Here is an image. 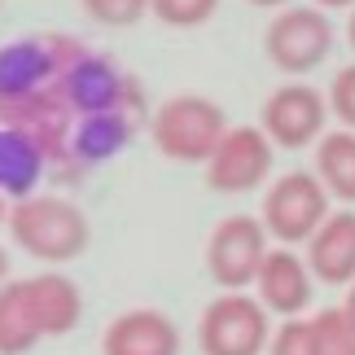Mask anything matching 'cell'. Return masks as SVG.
I'll return each instance as SVG.
<instances>
[{"label":"cell","instance_id":"obj_16","mask_svg":"<svg viewBox=\"0 0 355 355\" xmlns=\"http://www.w3.org/2000/svg\"><path fill=\"white\" fill-rule=\"evenodd\" d=\"M49 171V158L22 128L0 123V193L9 202H18L26 193H35L40 175Z\"/></svg>","mask_w":355,"mask_h":355},{"label":"cell","instance_id":"obj_5","mask_svg":"<svg viewBox=\"0 0 355 355\" xmlns=\"http://www.w3.org/2000/svg\"><path fill=\"white\" fill-rule=\"evenodd\" d=\"M272 311L245 290H224L211 298L198 320V351L202 355H268Z\"/></svg>","mask_w":355,"mask_h":355},{"label":"cell","instance_id":"obj_23","mask_svg":"<svg viewBox=\"0 0 355 355\" xmlns=\"http://www.w3.org/2000/svg\"><path fill=\"white\" fill-rule=\"evenodd\" d=\"M343 311H347V320H351V329H355V281L347 285V303H343Z\"/></svg>","mask_w":355,"mask_h":355},{"label":"cell","instance_id":"obj_4","mask_svg":"<svg viewBox=\"0 0 355 355\" xmlns=\"http://www.w3.org/2000/svg\"><path fill=\"white\" fill-rule=\"evenodd\" d=\"M263 53L281 75L303 79L334 53V22L320 5H285L263 31Z\"/></svg>","mask_w":355,"mask_h":355},{"label":"cell","instance_id":"obj_14","mask_svg":"<svg viewBox=\"0 0 355 355\" xmlns=\"http://www.w3.org/2000/svg\"><path fill=\"white\" fill-rule=\"evenodd\" d=\"M101 355H180V329L158 307H132L105 324Z\"/></svg>","mask_w":355,"mask_h":355},{"label":"cell","instance_id":"obj_18","mask_svg":"<svg viewBox=\"0 0 355 355\" xmlns=\"http://www.w3.org/2000/svg\"><path fill=\"white\" fill-rule=\"evenodd\" d=\"M311 343L316 355H355V329L343 307H324L311 316Z\"/></svg>","mask_w":355,"mask_h":355},{"label":"cell","instance_id":"obj_19","mask_svg":"<svg viewBox=\"0 0 355 355\" xmlns=\"http://www.w3.org/2000/svg\"><path fill=\"white\" fill-rule=\"evenodd\" d=\"M215 9H220V0H149V13L175 31H193V26L211 22Z\"/></svg>","mask_w":355,"mask_h":355},{"label":"cell","instance_id":"obj_1","mask_svg":"<svg viewBox=\"0 0 355 355\" xmlns=\"http://www.w3.org/2000/svg\"><path fill=\"white\" fill-rule=\"evenodd\" d=\"M84 320V294L66 272H35L0 285V355H26Z\"/></svg>","mask_w":355,"mask_h":355},{"label":"cell","instance_id":"obj_27","mask_svg":"<svg viewBox=\"0 0 355 355\" xmlns=\"http://www.w3.org/2000/svg\"><path fill=\"white\" fill-rule=\"evenodd\" d=\"M347 44L355 49V5H351V13H347Z\"/></svg>","mask_w":355,"mask_h":355},{"label":"cell","instance_id":"obj_13","mask_svg":"<svg viewBox=\"0 0 355 355\" xmlns=\"http://www.w3.org/2000/svg\"><path fill=\"white\" fill-rule=\"evenodd\" d=\"M136 128H141V105H119V110H97L79 114L71 128V145H66V162L75 167H97L110 162L114 154L132 145Z\"/></svg>","mask_w":355,"mask_h":355},{"label":"cell","instance_id":"obj_28","mask_svg":"<svg viewBox=\"0 0 355 355\" xmlns=\"http://www.w3.org/2000/svg\"><path fill=\"white\" fill-rule=\"evenodd\" d=\"M5 220H9V198L0 193V228H5Z\"/></svg>","mask_w":355,"mask_h":355},{"label":"cell","instance_id":"obj_8","mask_svg":"<svg viewBox=\"0 0 355 355\" xmlns=\"http://www.w3.org/2000/svg\"><path fill=\"white\" fill-rule=\"evenodd\" d=\"M79 44H84V40L62 35V31L26 35V40H13V44H0V105L58 84L62 66L75 58Z\"/></svg>","mask_w":355,"mask_h":355},{"label":"cell","instance_id":"obj_3","mask_svg":"<svg viewBox=\"0 0 355 355\" xmlns=\"http://www.w3.org/2000/svg\"><path fill=\"white\" fill-rule=\"evenodd\" d=\"M228 119L211 97H198V92H180V97H167L149 119V136H154V149L171 162H207L215 154V145L224 141Z\"/></svg>","mask_w":355,"mask_h":355},{"label":"cell","instance_id":"obj_17","mask_svg":"<svg viewBox=\"0 0 355 355\" xmlns=\"http://www.w3.org/2000/svg\"><path fill=\"white\" fill-rule=\"evenodd\" d=\"M316 175L329 189V198L355 207V132L351 128L324 132L316 141Z\"/></svg>","mask_w":355,"mask_h":355},{"label":"cell","instance_id":"obj_25","mask_svg":"<svg viewBox=\"0 0 355 355\" xmlns=\"http://www.w3.org/2000/svg\"><path fill=\"white\" fill-rule=\"evenodd\" d=\"M311 5H320V9H351L355 0H311Z\"/></svg>","mask_w":355,"mask_h":355},{"label":"cell","instance_id":"obj_24","mask_svg":"<svg viewBox=\"0 0 355 355\" xmlns=\"http://www.w3.org/2000/svg\"><path fill=\"white\" fill-rule=\"evenodd\" d=\"M245 5H254V9H285V5H294V0H245Z\"/></svg>","mask_w":355,"mask_h":355},{"label":"cell","instance_id":"obj_12","mask_svg":"<svg viewBox=\"0 0 355 355\" xmlns=\"http://www.w3.org/2000/svg\"><path fill=\"white\" fill-rule=\"evenodd\" d=\"M311 294H316V277H311L307 259L294 254L290 245H277V250L263 254L254 277V298L263 303L272 316H303L311 307Z\"/></svg>","mask_w":355,"mask_h":355},{"label":"cell","instance_id":"obj_2","mask_svg":"<svg viewBox=\"0 0 355 355\" xmlns=\"http://www.w3.org/2000/svg\"><path fill=\"white\" fill-rule=\"evenodd\" d=\"M5 228L22 254H31L49 268L71 263L92 245L88 215L71 198H58V193H26L18 202H9Z\"/></svg>","mask_w":355,"mask_h":355},{"label":"cell","instance_id":"obj_9","mask_svg":"<svg viewBox=\"0 0 355 355\" xmlns=\"http://www.w3.org/2000/svg\"><path fill=\"white\" fill-rule=\"evenodd\" d=\"M268 228L259 215H228L207 237V272L220 290H245L259 277V263L272 250Z\"/></svg>","mask_w":355,"mask_h":355},{"label":"cell","instance_id":"obj_15","mask_svg":"<svg viewBox=\"0 0 355 355\" xmlns=\"http://www.w3.org/2000/svg\"><path fill=\"white\" fill-rule=\"evenodd\" d=\"M307 268L316 285L347 290L355 281V211H329L324 224L307 241Z\"/></svg>","mask_w":355,"mask_h":355},{"label":"cell","instance_id":"obj_7","mask_svg":"<svg viewBox=\"0 0 355 355\" xmlns=\"http://www.w3.org/2000/svg\"><path fill=\"white\" fill-rule=\"evenodd\" d=\"M58 92L71 105V114H97V110H119V105H141V88L136 79L123 71L114 58L79 44L75 58L62 66L58 75Z\"/></svg>","mask_w":355,"mask_h":355},{"label":"cell","instance_id":"obj_21","mask_svg":"<svg viewBox=\"0 0 355 355\" xmlns=\"http://www.w3.org/2000/svg\"><path fill=\"white\" fill-rule=\"evenodd\" d=\"M79 9L97 26H132L149 13V0H79Z\"/></svg>","mask_w":355,"mask_h":355},{"label":"cell","instance_id":"obj_11","mask_svg":"<svg viewBox=\"0 0 355 355\" xmlns=\"http://www.w3.org/2000/svg\"><path fill=\"white\" fill-rule=\"evenodd\" d=\"M272 145L263 128H228L215 154L202 162L215 193H250L272 175Z\"/></svg>","mask_w":355,"mask_h":355},{"label":"cell","instance_id":"obj_20","mask_svg":"<svg viewBox=\"0 0 355 355\" xmlns=\"http://www.w3.org/2000/svg\"><path fill=\"white\" fill-rule=\"evenodd\" d=\"M268 355H316L311 343V316H290L281 320L268 338Z\"/></svg>","mask_w":355,"mask_h":355},{"label":"cell","instance_id":"obj_10","mask_svg":"<svg viewBox=\"0 0 355 355\" xmlns=\"http://www.w3.org/2000/svg\"><path fill=\"white\" fill-rule=\"evenodd\" d=\"M324 123H329V97H324L320 88L303 84V79L281 84L263 101V114H259V128L268 132V141L277 149H307V145H316L324 136Z\"/></svg>","mask_w":355,"mask_h":355},{"label":"cell","instance_id":"obj_22","mask_svg":"<svg viewBox=\"0 0 355 355\" xmlns=\"http://www.w3.org/2000/svg\"><path fill=\"white\" fill-rule=\"evenodd\" d=\"M329 114L343 123V128H351L355 132V62L351 66H343V71L334 75V84H329Z\"/></svg>","mask_w":355,"mask_h":355},{"label":"cell","instance_id":"obj_26","mask_svg":"<svg viewBox=\"0 0 355 355\" xmlns=\"http://www.w3.org/2000/svg\"><path fill=\"white\" fill-rule=\"evenodd\" d=\"M5 281H9V250L0 245V285H5Z\"/></svg>","mask_w":355,"mask_h":355},{"label":"cell","instance_id":"obj_6","mask_svg":"<svg viewBox=\"0 0 355 355\" xmlns=\"http://www.w3.org/2000/svg\"><path fill=\"white\" fill-rule=\"evenodd\" d=\"M329 202L334 198H329V189L320 184L316 171H285L268 184L259 220H263L268 237L277 245H307L311 233H316L324 224V215H329Z\"/></svg>","mask_w":355,"mask_h":355}]
</instances>
